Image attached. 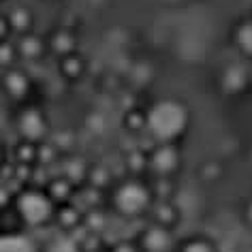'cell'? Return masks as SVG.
<instances>
[{
    "label": "cell",
    "instance_id": "obj_19",
    "mask_svg": "<svg viewBox=\"0 0 252 252\" xmlns=\"http://www.w3.org/2000/svg\"><path fill=\"white\" fill-rule=\"evenodd\" d=\"M126 169H128L130 178H143V173L148 171V150L146 148H135L124 156Z\"/></svg>",
    "mask_w": 252,
    "mask_h": 252
},
{
    "label": "cell",
    "instance_id": "obj_9",
    "mask_svg": "<svg viewBox=\"0 0 252 252\" xmlns=\"http://www.w3.org/2000/svg\"><path fill=\"white\" fill-rule=\"evenodd\" d=\"M62 235H75L81 226H84V212L77 205V201H68V203L56 205L54 224Z\"/></svg>",
    "mask_w": 252,
    "mask_h": 252
},
{
    "label": "cell",
    "instance_id": "obj_3",
    "mask_svg": "<svg viewBox=\"0 0 252 252\" xmlns=\"http://www.w3.org/2000/svg\"><path fill=\"white\" fill-rule=\"evenodd\" d=\"M11 210L15 212L24 231H36L54 224L56 203L39 184H24L13 192Z\"/></svg>",
    "mask_w": 252,
    "mask_h": 252
},
{
    "label": "cell",
    "instance_id": "obj_23",
    "mask_svg": "<svg viewBox=\"0 0 252 252\" xmlns=\"http://www.w3.org/2000/svg\"><path fill=\"white\" fill-rule=\"evenodd\" d=\"M237 45L239 52L252 58V26H242L237 30Z\"/></svg>",
    "mask_w": 252,
    "mask_h": 252
},
{
    "label": "cell",
    "instance_id": "obj_22",
    "mask_svg": "<svg viewBox=\"0 0 252 252\" xmlns=\"http://www.w3.org/2000/svg\"><path fill=\"white\" fill-rule=\"evenodd\" d=\"M17 64H20V56H17L15 41L13 39L2 41L0 43V71H7V68Z\"/></svg>",
    "mask_w": 252,
    "mask_h": 252
},
{
    "label": "cell",
    "instance_id": "obj_12",
    "mask_svg": "<svg viewBox=\"0 0 252 252\" xmlns=\"http://www.w3.org/2000/svg\"><path fill=\"white\" fill-rule=\"evenodd\" d=\"M0 252H41V244L30 231L0 233Z\"/></svg>",
    "mask_w": 252,
    "mask_h": 252
},
{
    "label": "cell",
    "instance_id": "obj_26",
    "mask_svg": "<svg viewBox=\"0 0 252 252\" xmlns=\"http://www.w3.org/2000/svg\"><path fill=\"white\" fill-rule=\"evenodd\" d=\"M11 165V152L4 143H0V175L4 173V169Z\"/></svg>",
    "mask_w": 252,
    "mask_h": 252
},
{
    "label": "cell",
    "instance_id": "obj_1",
    "mask_svg": "<svg viewBox=\"0 0 252 252\" xmlns=\"http://www.w3.org/2000/svg\"><path fill=\"white\" fill-rule=\"evenodd\" d=\"M146 137L152 143H180L192 124L190 109L178 98L156 100L146 109Z\"/></svg>",
    "mask_w": 252,
    "mask_h": 252
},
{
    "label": "cell",
    "instance_id": "obj_14",
    "mask_svg": "<svg viewBox=\"0 0 252 252\" xmlns=\"http://www.w3.org/2000/svg\"><path fill=\"white\" fill-rule=\"evenodd\" d=\"M88 71V62L79 52L68 54L64 58H58V73L62 79H66L68 84H77Z\"/></svg>",
    "mask_w": 252,
    "mask_h": 252
},
{
    "label": "cell",
    "instance_id": "obj_24",
    "mask_svg": "<svg viewBox=\"0 0 252 252\" xmlns=\"http://www.w3.org/2000/svg\"><path fill=\"white\" fill-rule=\"evenodd\" d=\"M105 252H139V248L133 242V237H130V239H118L113 244H107Z\"/></svg>",
    "mask_w": 252,
    "mask_h": 252
},
{
    "label": "cell",
    "instance_id": "obj_18",
    "mask_svg": "<svg viewBox=\"0 0 252 252\" xmlns=\"http://www.w3.org/2000/svg\"><path fill=\"white\" fill-rule=\"evenodd\" d=\"M175 252H220V250L212 237L197 233V235H188L184 239H178Z\"/></svg>",
    "mask_w": 252,
    "mask_h": 252
},
{
    "label": "cell",
    "instance_id": "obj_5",
    "mask_svg": "<svg viewBox=\"0 0 252 252\" xmlns=\"http://www.w3.org/2000/svg\"><path fill=\"white\" fill-rule=\"evenodd\" d=\"M184 167L180 143H154L148 150V171L154 180H175Z\"/></svg>",
    "mask_w": 252,
    "mask_h": 252
},
{
    "label": "cell",
    "instance_id": "obj_2",
    "mask_svg": "<svg viewBox=\"0 0 252 252\" xmlns=\"http://www.w3.org/2000/svg\"><path fill=\"white\" fill-rule=\"evenodd\" d=\"M107 205L113 216L133 222V220H146L150 207L154 203V194L150 182L143 178H122L113 182L111 188L105 192Z\"/></svg>",
    "mask_w": 252,
    "mask_h": 252
},
{
    "label": "cell",
    "instance_id": "obj_16",
    "mask_svg": "<svg viewBox=\"0 0 252 252\" xmlns=\"http://www.w3.org/2000/svg\"><path fill=\"white\" fill-rule=\"evenodd\" d=\"M7 17H9L11 30H13V36H20V34H26V32H32L34 30V15H32V11L28 7H24V4H17V7L9 9Z\"/></svg>",
    "mask_w": 252,
    "mask_h": 252
},
{
    "label": "cell",
    "instance_id": "obj_27",
    "mask_svg": "<svg viewBox=\"0 0 252 252\" xmlns=\"http://www.w3.org/2000/svg\"><path fill=\"white\" fill-rule=\"evenodd\" d=\"M244 218H246V222L252 226V199L248 201V205H246V210H244Z\"/></svg>",
    "mask_w": 252,
    "mask_h": 252
},
{
    "label": "cell",
    "instance_id": "obj_29",
    "mask_svg": "<svg viewBox=\"0 0 252 252\" xmlns=\"http://www.w3.org/2000/svg\"><path fill=\"white\" fill-rule=\"evenodd\" d=\"M246 252H252V248H248V250H246Z\"/></svg>",
    "mask_w": 252,
    "mask_h": 252
},
{
    "label": "cell",
    "instance_id": "obj_11",
    "mask_svg": "<svg viewBox=\"0 0 252 252\" xmlns=\"http://www.w3.org/2000/svg\"><path fill=\"white\" fill-rule=\"evenodd\" d=\"M45 43H47V54L56 56V58H64L68 54H75L79 52V39L77 34L73 32L71 28H54L52 32L45 36Z\"/></svg>",
    "mask_w": 252,
    "mask_h": 252
},
{
    "label": "cell",
    "instance_id": "obj_20",
    "mask_svg": "<svg viewBox=\"0 0 252 252\" xmlns=\"http://www.w3.org/2000/svg\"><path fill=\"white\" fill-rule=\"evenodd\" d=\"M224 165L220 160H214V158H207L199 165L197 169V175L203 184H218L220 180L224 178Z\"/></svg>",
    "mask_w": 252,
    "mask_h": 252
},
{
    "label": "cell",
    "instance_id": "obj_6",
    "mask_svg": "<svg viewBox=\"0 0 252 252\" xmlns=\"http://www.w3.org/2000/svg\"><path fill=\"white\" fill-rule=\"evenodd\" d=\"M34 92V79L26 71V66L17 64L7 71H0V96L13 107L30 103Z\"/></svg>",
    "mask_w": 252,
    "mask_h": 252
},
{
    "label": "cell",
    "instance_id": "obj_25",
    "mask_svg": "<svg viewBox=\"0 0 252 252\" xmlns=\"http://www.w3.org/2000/svg\"><path fill=\"white\" fill-rule=\"evenodd\" d=\"M9 39H13V30H11L7 13H2V11H0V43L9 41Z\"/></svg>",
    "mask_w": 252,
    "mask_h": 252
},
{
    "label": "cell",
    "instance_id": "obj_17",
    "mask_svg": "<svg viewBox=\"0 0 252 252\" xmlns=\"http://www.w3.org/2000/svg\"><path fill=\"white\" fill-rule=\"evenodd\" d=\"M122 128L128 135H133V137L146 135V128H148L146 109H141V107H130L128 111H124V116H122Z\"/></svg>",
    "mask_w": 252,
    "mask_h": 252
},
{
    "label": "cell",
    "instance_id": "obj_15",
    "mask_svg": "<svg viewBox=\"0 0 252 252\" xmlns=\"http://www.w3.org/2000/svg\"><path fill=\"white\" fill-rule=\"evenodd\" d=\"M41 146V143H39ZM39 146L30 141H15L11 152V162H15L17 167H26V169H36L39 165Z\"/></svg>",
    "mask_w": 252,
    "mask_h": 252
},
{
    "label": "cell",
    "instance_id": "obj_21",
    "mask_svg": "<svg viewBox=\"0 0 252 252\" xmlns=\"http://www.w3.org/2000/svg\"><path fill=\"white\" fill-rule=\"evenodd\" d=\"M41 252H84L75 235H62L58 233L54 239H49V244L41 246Z\"/></svg>",
    "mask_w": 252,
    "mask_h": 252
},
{
    "label": "cell",
    "instance_id": "obj_10",
    "mask_svg": "<svg viewBox=\"0 0 252 252\" xmlns=\"http://www.w3.org/2000/svg\"><path fill=\"white\" fill-rule=\"evenodd\" d=\"M15 41V47H17V56H20V64L22 62H39L47 56V43H45V36L36 34L34 30L32 32H26V34H20V36H13Z\"/></svg>",
    "mask_w": 252,
    "mask_h": 252
},
{
    "label": "cell",
    "instance_id": "obj_4",
    "mask_svg": "<svg viewBox=\"0 0 252 252\" xmlns=\"http://www.w3.org/2000/svg\"><path fill=\"white\" fill-rule=\"evenodd\" d=\"M11 126H13L20 141H30L36 143V146L45 143L52 135V124H49L47 111L34 100L15 107L13 116H11Z\"/></svg>",
    "mask_w": 252,
    "mask_h": 252
},
{
    "label": "cell",
    "instance_id": "obj_8",
    "mask_svg": "<svg viewBox=\"0 0 252 252\" xmlns=\"http://www.w3.org/2000/svg\"><path fill=\"white\" fill-rule=\"evenodd\" d=\"M146 220L152 224L162 226V229L175 231L182 222V210H180V205L175 203V199H154Z\"/></svg>",
    "mask_w": 252,
    "mask_h": 252
},
{
    "label": "cell",
    "instance_id": "obj_7",
    "mask_svg": "<svg viewBox=\"0 0 252 252\" xmlns=\"http://www.w3.org/2000/svg\"><path fill=\"white\" fill-rule=\"evenodd\" d=\"M133 242L137 244L139 252H175L178 237H175V231L162 229L146 220V224L135 233Z\"/></svg>",
    "mask_w": 252,
    "mask_h": 252
},
{
    "label": "cell",
    "instance_id": "obj_13",
    "mask_svg": "<svg viewBox=\"0 0 252 252\" xmlns=\"http://www.w3.org/2000/svg\"><path fill=\"white\" fill-rule=\"evenodd\" d=\"M43 190L49 194V199H52L56 205H60V203H68V201H75L77 184L68 180L66 175H54V178H49L45 184H43Z\"/></svg>",
    "mask_w": 252,
    "mask_h": 252
},
{
    "label": "cell",
    "instance_id": "obj_28",
    "mask_svg": "<svg viewBox=\"0 0 252 252\" xmlns=\"http://www.w3.org/2000/svg\"><path fill=\"white\" fill-rule=\"evenodd\" d=\"M2 124H4V107L0 103V128H2Z\"/></svg>",
    "mask_w": 252,
    "mask_h": 252
}]
</instances>
